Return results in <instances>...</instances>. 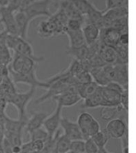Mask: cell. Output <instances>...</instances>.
I'll return each mask as SVG.
<instances>
[{
	"label": "cell",
	"mask_w": 136,
	"mask_h": 153,
	"mask_svg": "<svg viewBox=\"0 0 136 153\" xmlns=\"http://www.w3.org/2000/svg\"><path fill=\"white\" fill-rule=\"evenodd\" d=\"M5 44L8 49H11L15 53H18L26 57L31 58L38 63H42L45 60V57L42 56H36L33 49L31 43L25 39H22L18 35H7L5 39Z\"/></svg>",
	"instance_id": "1"
},
{
	"label": "cell",
	"mask_w": 136,
	"mask_h": 153,
	"mask_svg": "<svg viewBox=\"0 0 136 153\" xmlns=\"http://www.w3.org/2000/svg\"><path fill=\"white\" fill-rule=\"evenodd\" d=\"M65 30L66 27L51 15L46 20H43L38 23L37 33L40 37L43 39H50L64 34Z\"/></svg>",
	"instance_id": "2"
},
{
	"label": "cell",
	"mask_w": 136,
	"mask_h": 153,
	"mask_svg": "<svg viewBox=\"0 0 136 153\" xmlns=\"http://www.w3.org/2000/svg\"><path fill=\"white\" fill-rule=\"evenodd\" d=\"M37 88L34 87H30V88L26 92L18 91L13 98L11 99L10 103L15 107L18 113V120L22 121H27L26 110L29 103L32 100L33 97L36 92Z\"/></svg>",
	"instance_id": "3"
},
{
	"label": "cell",
	"mask_w": 136,
	"mask_h": 153,
	"mask_svg": "<svg viewBox=\"0 0 136 153\" xmlns=\"http://www.w3.org/2000/svg\"><path fill=\"white\" fill-rule=\"evenodd\" d=\"M38 62L18 53H15L11 59V64L9 69L18 74H27L37 70Z\"/></svg>",
	"instance_id": "4"
},
{
	"label": "cell",
	"mask_w": 136,
	"mask_h": 153,
	"mask_svg": "<svg viewBox=\"0 0 136 153\" xmlns=\"http://www.w3.org/2000/svg\"><path fill=\"white\" fill-rule=\"evenodd\" d=\"M50 0H35L34 3L22 10L25 12L29 22L31 23L34 19L41 16L50 17L52 15L50 10Z\"/></svg>",
	"instance_id": "5"
},
{
	"label": "cell",
	"mask_w": 136,
	"mask_h": 153,
	"mask_svg": "<svg viewBox=\"0 0 136 153\" xmlns=\"http://www.w3.org/2000/svg\"><path fill=\"white\" fill-rule=\"evenodd\" d=\"M9 69V68H8ZM9 75L15 84L16 83H24L30 87L34 88H42L44 89H48L50 84L46 81H41L37 76V70L32 71L27 74H18L13 72L9 69Z\"/></svg>",
	"instance_id": "6"
},
{
	"label": "cell",
	"mask_w": 136,
	"mask_h": 153,
	"mask_svg": "<svg viewBox=\"0 0 136 153\" xmlns=\"http://www.w3.org/2000/svg\"><path fill=\"white\" fill-rule=\"evenodd\" d=\"M105 131L110 139L119 140L127 134V123L124 118H116L108 121Z\"/></svg>",
	"instance_id": "7"
},
{
	"label": "cell",
	"mask_w": 136,
	"mask_h": 153,
	"mask_svg": "<svg viewBox=\"0 0 136 153\" xmlns=\"http://www.w3.org/2000/svg\"><path fill=\"white\" fill-rule=\"evenodd\" d=\"M62 109L61 106L57 104L55 110L47 116L43 123L44 129L47 131L50 137H53L58 131L62 118Z\"/></svg>",
	"instance_id": "8"
},
{
	"label": "cell",
	"mask_w": 136,
	"mask_h": 153,
	"mask_svg": "<svg viewBox=\"0 0 136 153\" xmlns=\"http://www.w3.org/2000/svg\"><path fill=\"white\" fill-rule=\"evenodd\" d=\"M52 100L56 101L57 104L61 105L62 108H69L77 104L79 101L81 100V98L78 95L75 86L72 85L64 92L55 96Z\"/></svg>",
	"instance_id": "9"
},
{
	"label": "cell",
	"mask_w": 136,
	"mask_h": 153,
	"mask_svg": "<svg viewBox=\"0 0 136 153\" xmlns=\"http://www.w3.org/2000/svg\"><path fill=\"white\" fill-rule=\"evenodd\" d=\"M0 22L7 35H18L14 12L6 7H0Z\"/></svg>",
	"instance_id": "10"
},
{
	"label": "cell",
	"mask_w": 136,
	"mask_h": 153,
	"mask_svg": "<svg viewBox=\"0 0 136 153\" xmlns=\"http://www.w3.org/2000/svg\"><path fill=\"white\" fill-rule=\"evenodd\" d=\"M103 19H102L101 28L109 27V26L116 19L119 18L128 16V5H124L119 7L112 8L110 10L103 11Z\"/></svg>",
	"instance_id": "11"
},
{
	"label": "cell",
	"mask_w": 136,
	"mask_h": 153,
	"mask_svg": "<svg viewBox=\"0 0 136 153\" xmlns=\"http://www.w3.org/2000/svg\"><path fill=\"white\" fill-rule=\"evenodd\" d=\"M61 127L64 131V136L69 140H84L82 133L77 125V122L72 121L65 117H62L61 120Z\"/></svg>",
	"instance_id": "12"
},
{
	"label": "cell",
	"mask_w": 136,
	"mask_h": 153,
	"mask_svg": "<svg viewBox=\"0 0 136 153\" xmlns=\"http://www.w3.org/2000/svg\"><path fill=\"white\" fill-rule=\"evenodd\" d=\"M121 33L111 27L102 28L99 32V43L111 48H116V46L119 44V39Z\"/></svg>",
	"instance_id": "13"
},
{
	"label": "cell",
	"mask_w": 136,
	"mask_h": 153,
	"mask_svg": "<svg viewBox=\"0 0 136 153\" xmlns=\"http://www.w3.org/2000/svg\"><path fill=\"white\" fill-rule=\"evenodd\" d=\"M50 114L43 111H34L31 113V116L29 119H27L26 123L25 129L28 135L34 132V131L40 128H42L43 123L45 119Z\"/></svg>",
	"instance_id": "14"
},
{
	"label": "cell",
	"mask_w": 136,
	"mask_h": 153,
	"mask_svg": "<svg viewBox=\"0 0 136 153\" xmlns=\"http://www.w3.org/2000/svg\"><path fill=\"white\" fill-rule=\"evenodd\" d=\"M18 92L15 84L10 79V75L4 76L0 84V96H2L7 103H10L13 96Z\"/></svg>",
	"instance_id": "15"
},
{
	"label": "cell",
	"mask_w": 136,
	"mask_h": 153,
	"mask_svg": "<svg viewBox=\"0 0 136 153\" xmlns=\"http://www.w3.org/2000/svg\"><path fill=\"white\" fill-rule=\"evenodd\" d=\"M14 15H15L16 25H17L18 36L22 37V39H27L28 30H29V26L30 23L28 20L25 12L22 10H18L14 13Z\"/></svg>",
	"instance_id": "16"
},
{
	"label": "cell",
	"mask_w": 136,
	"mask_h": 153,
	"mask_svg": "<svg viewBox=\"0 0 136 153\" xmlns=\"http://www.w3.org/2000/svg\"><path fill=\"white\" fill-rule=\"evenodd\" d=\"M81 30L85 43L88 46L92 45L99 39L100 29L97 25L92 23H87L83 26Z\"/></svg>",
	"instance_id": "17"
},
{
	"label": "cell",
	"mask_w": 136,
	"mask_h": 153,
	"mask_svg": "<svg viewBox=\"0 0 136 153\" xmlns=\"http://www.w3.org/2000/svg\"><path fill=\"white\" fill-rule=\"evenodd\" d=\"M99 107H104V102L101 94V86H99L92 95L84 99L81 104L82 108H97Z\"/></svg>",
	"instance_id": "18"
},
{
	"label": "cell",
	"mask_w": 136,
	"mask_h": 153,
	"mask_svg": "<svg viewBox=\"0 0 136 153\" xmlns=\"http://www.w3.org/2000/svg\"><path fill=\"white\" fill-rule=\"evenodd\" d=\"M99 55L105 64H114L118 61V56L116 49L101 43L99 47Z\"/></svg>",
	"instance_id": "19"
},
{
	"label": "cell",
	"mask_w": 136,
	"mask_h": 153,
	"mask_svg": "<svg viewBox=\"0 0 136 153\" xmlns=\"http://www.w3.org/2000/svg\"><path fill=\"white\" fill-rule=\"evenodd\" d=\"M94 116H92L90 113L86 112V111H83L80 114L78 117H77V125L79 126V128L82 133V136L84 140L88 139V130L89 127L91 125V123L94 120Z\"/></svg>",
	"instance_id": "20"
},
{
	"label": "cell",
	"mask_w": 136,
	"mask_h": 153,
	"mask_svg": "<svg viewBox=\"0 0 136 153\" xmlns=\"http://www.w3.org/2000/svg\"><path fill=\"white\" fill-rule=\"evenodd\" d=\"M64 34L69 38V48H79L86 44L82 30H69L66 29Z\"/></svg>",
	"instance_id": "21"
},
{
	"label": "cell",
	"mask_w": 136,
	"mask_h": 153,
	"mask_svg": "<svg viewBox=\"0 0 136 153\" xmlns=\"http://www.w3.org/2000/svg\"><path fill=\"white\" fill-rule=\"evenodd\" d=\"M26 121H22L20 120H15L7 116L4 123L5 132L10 133H22V131L25 128Z\"/></svg>",
	"instance_id": "22"
},
{
	"label": "cell",
	"mask_w": 136,
	"mask_h": 153,
	"mask_svg": "<svg viewBox=\"0 0 136 153\" xmlns=\"http://www.w3.org/2000/svg\"><path fill=\"white\" fill-rule=\"evenodd\" d=\"M125 111L121 105L114 107H103L100 111V118L104 121H110L116 118H119L118 115ZM127 114V113H126Z\"/></svg>",
	"instance_id": "23"
},
{
	"label": "cell",
	"mask_w": 136,
	"mask_h": 153,
	"mask_svg": "<svg viewBox=\"0 0 136 153\" xmlns=\"http://www.w3.org/2000/svg\"><path fill=\"white\" fill-rule=\"evenodd\" d=\"M67 55H71L73 59L78 61L87 60L88 59V47L87 44L79 48H69L66 50Z\"/></svg>",
	"instance_id": "24"
},
{
	"label": "cell",
	"mask_w": 136,
	"mask_h": 153,
	"mask_svg": "<svg viewBox=\"0 0 136 153\" xmlns=\"http://www.w3.org/2000/svg\"><path fill=\"white\" fill-rule=\"evenodd\" d=\"M74 86L81 100L82 99L84 100L89 95H92L99 87V85L97 83H95L94 81L85 84H75Z\"/></svg>",
	"instance_id": "25"
},
{
	"label": "cell",
	"mask_w": 136,
	"mask_h": 153,
	"mask_svg": "<svg viewBox=\"0 0 136 153\" xmlns=\"http://www.w3.org/2000/svg\"><path fill=\"white\" fill-rule=\"evenodd\" d=\"M71 140L67 138L64 134L58 135L56 140V150L57 153H68L70 149Z\"/></svg>",
	"instance_id": "26"
},
{
	"label": "cell",
	"mask_w": 136,
	"mask_h": 153,
	"mask_svg": "<svg viewBox=\"0 0 136 153\" xmlns=\"http://www.w3.org/2000/svg\"><path fill=\"white\" fill-rule=\"evenodd\" d=\"M93 142H94L98 148H103L106 147V144L110 140L108 134L107 133L105 129L104 130H100L99 132H97V134H95L94 136H92L91 137Z\"/></svg>",
	"instance_id": "27"
},
{
	"label": "cell",
	"mask_w": 136,
	"mask_h": 153,
	"mask_svg": "<svg viewBox=\"0 0 136 153\" xmlns=\"http://www.w3.org/2000/svg\"><path fill=\"white\" fill-rule=\"evenodd\" d=\"M128 16H125V17L119 18L118 19H116L111 23L109 27L113 28L115 30H117L120 31V32H124L126 31L127 29V24H128V19H127Z\"/></svg>",
	"instance_id": "28"
},
{
	"label": "cell",
	"mask_w": 136,
	"mask_h": 153,
	"mask_svg": "<svg viewBox=\"0 0 136 153\" xmlns=\"http://www.w3.org/2000/svg\"><path fill=\"white\" fill-rule=\"evenodd\" d=\"M91 3L92 2H90L89 0H72V3L74 7L82 16L86 15Z\"/></svg>",
	"instance_id": "29"
},
{
	"label": "cell",
	"mask_w": 136,
	"mask_h": 153,
	"mask_svg": "<svg viewBox=\"0 0 136 153\" xmlns=\"http://www.w3.org/2000/svg\"><path fill=\"white\" fill-rule=\"evenodd\" d=\"M30 140H42L45 143V141L48 140V139L50 138V136L44 128H40L31 133L30 135Z\"/></svg>",
	"instance_id": "30"
},
{
	"label": "cell",
	"mask_w": 136,
	"mask_h": 153,
	"mask_svg": "<svg viewBox=\"0 0 136 153\" xmlns=\"http://www.w3.org/2000/svg\"><path fill=\"white\" fill-rule=\"evenodd\" d=\"M5 138L10 142L12 147L22 144V133L5 132Z\"/></svg>",
	"instance_id": "31"
},
{
	"label": "cell",
	"mask_w": 136,
	"mask_h": 153,
	"mask_svg": "<svg viewBox=\"0 0 136 153\" xmlns=\"http://www.w3.org/2000/svg\"><path fill=\"white\" fill-rule=\"evenodd\" d=\"M84 24V21L77 19H69L66 23V29L69 30H81Z\"/></svg>",
	"instance_id": "32"
},
{
	"label": "cell",
	"mask_w": 136,
	"mask_h": 153,
	"mask_svg": "<svg viewBox=\"0 0 136 153\" xmlns=\"http://www.w3.org/2000/svg\"><path fill=\"white\" fill-rule=\"evenodd\" d=\"M69 152L73 153H84V140H77L71 141Z\"/></svg>",
	"instance_id": "33"
},
{
	"label": "cell",
	"mask_w": 136,
	"mask_h": 153,
	"mask_svg": "<svg viewBox=\"0 0 136 153\" xmlns=\"http://www.w3.org/2000/svg\"><path fill=\"white\" fill-rule=\"evenodd\" d=\"M124 5H128V0H106V7L103 11Z\"/></svg>",
	"instance_id": "34"
},
{
	"label": "cell",
	"mask_w": 136,
	"mask_h": 153,
	"mask_svg": "<svg viewBox=\"0 0 136 153\" xmlns=\"http://www.w3.org/2000/svg\"><path fill=\"white\" fill-rule=\"evenodd\" d=\"M98 150H99V148L92 139L88 138L84 140V153H97Z\"/></svg>",
	"instance_id": "35"
},
{
	"label": "cell",
	"mask_w": 136,
	"mask_h": 153,
	"mask_svg": "<svg viewBox=\"0 0 136 153\" xmlns=\"http://www.w3.org/2000/svg\"><path fill=\"white\" fill-rule=\"evenodd\" d=\"M119 103L125 112L128 113V89H126L123 91L120 95V100H119Z\"/></svg>",
	"instance_id": "36"
},
{
	"label": "cell",
	"mask_w": 136,
	"mask_h": 153,
	"mask_svg": "<svg viewBox=\"0 0 136 153\" xmlns=\"http://www.w3.org/2000/svg\"><path fill=\"white\" fill-rule=\"evenodd\" d=\"M22 0H8L7 6L6 7L9 9L10 11L15 13L18 10H19Z\"/></svg>",
	"instance_id": "37"
},
{
	"label": "cell",
	"mask_w": 136,
	"mask_h": 153,
	"mask_svg": "<svg viewBox=\"0 0 136 153\" xmlns=\"http://www.w3.org/2000/svg\"><path fill=\"white\" fill-rule=\"evenodd\" d=\"M105 87H107V88H109V89H111V90L116 91L117 92H119V94H122L124 90H126V89H124L120 84H119V83H116V82H110V83H107Z\"/></svg>",
	"instance_id": "38"
},
{
	"label": "cell",
	"mask_w": 136,
	"mask_h": 153,
	"mask_svg": "<svg viewBox=\"0 0 136 153\" xmlns=\"http://www.w3.org/2000/svg\"><path fill=\"white\" fill-rule=\"evenodd\" d=\"M128 32L127 31H124L121 33L119 39V44L120 45L128 46Z\"/></svg>",
	"instance_id": "39"
},
{
	"label": "cell",
	"mask_w": 136,
	"mask_h": 153,
	"mask_svg": "<svg viewBox=\"0 0 136 153\" xmlns=\"http://www.w3.org/2000/svg\"><path fill=\"white\" fill-rule=\"evenodd\" d=\"M35 0H22V4H21V7H20L19 10H24L25 8H26L28 6H30L31 3H33L34 2Z\"/></svg>",
	"instance_id": "40"
},
{
	"label": "cell",
	"mask_w": 136,
	"mask_h": 153,
	"mask_svg": "<svg viewBox=\"0 0 136 153\" xmlns=\"http://www.w3.org/2000/svg\"><path fill=\"white\" fill-rule=\"evenodd\" d=\"M7 116V115L6 114V111H0V125L4 127V123Z\"/></svg>",
	"instance_id": "41"
},
{
	"label": "cell",
	"mask_w": 136,
	"mask_h": 153,
	"mask_svg": "<svg viewBox=\"0 0 136 153\" xmlns=\"http://www.w3.org/2000/svg\"><path fill=\"white\" fill-rule=\"evenodd\" d=\"M7 104V101L2 96H0V111H6Z\"/></svg>",
	"instance_id": "42"
},
{
	"label": "cell",
	"mask_w": 136,
	"mask_h": 153,
	"mask_svg": "<svg viewBox=\"0 0 136 153\" xmlns=\"http://www.w3.org/2000/svg\"><path fill=\"white\" fill-rule=\"evenodd\" d=\"M4 137H5V129H4V127L0 125V143H2Z\"/></svg>",
	"instance_id": "43"
},
{
	"label": "cell",
	"mask_w": 136,
	"mask_h": 153,
	"mask_svg": "<svg viewBox=\"0 0 136 153\" xmlns=\"http://www.w3.org/2000/svg\"><path fill=\"white\" fill-rule=\"evenodd\" d=\"M8 0H0V7H5L7 6Z\"/></svg>",
	"instance_id": "44"
},
{
	"label": "cell",
	"mask_w": 136,
	"mask_h": 153,
	"mask_svg": "<svg viewBox=\"0 0 136 153\" xmlns=\"http://www.w3.org/2000/svg\"><path fill=\"white\" fill-rule=\"evenodd\" d=\"M0 153H5L4 149H3V145H2V143H0Z\"/></svg>",
	"instance_id": "45"
},
{
	"label": "cell",
	"mask_w": 136,
	"mask_h": 153,
	"mask_svg": "<svg viewBox=\"0 0 136 153\" xmlns=\"http://www.w3.org/2000/svg\"><path fill=\"white\" fill-rule=\"evenodd\" d=\"M60 1H61V0H50L51 4H52V3H56V4H57V3H59Z\"/></svg>",
	"instance_id": "46"
},
{
	"label": "cell",
	"mask_w": 136,
	"mask_h": 153,
	"mask_svg": "<svg viewBox=\"0 0 136 153\" xmlns=\"http://www.w3.org/2000/svg\"><path fill=\"white\" fill-rule=\"evenodd\" d=\"M3 76H2V75H0V84H1V83H2V81H3Z\"/></svg>",
	"instance_id": "47"
}]
</instances>
